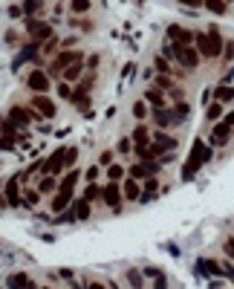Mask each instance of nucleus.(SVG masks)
I'll use <instances>...</instances> for the list:
<instances>
[{
	"instance_id": "9b49d317",
	"label": "nucleus",
	"mask_w": 234,
	"mask_h": 289,
	"mask_svg": "<svg viewBox=\"0 0 234 289\" xmlns=\"http://www.w3.org/2000/svg\"><path fill=\"white\" fill-rule=\"evenodd\" d=\"M29 104H32V110H38L43 119H55V104H52V98H46V96H35V98H29Z\"/></svg>"
},
{
	"instance_id": "f8f14e48",
	"label": "nucleus",
	"mask_w": 234,
	"mask_h": 289,
	"mask_svg": "<svg viewBox=\"0 0 234 289\" xmlns=\"http://www.w3.org/2000/svg\"><path fill=\"white\" fill-rule=\"evenodd\" d=\"M9 119H12L15 125H29V122H38V119H41V113H38V110H26V107H12V110H9Z\"/></svg>"
},
{
	"instance_id": "49530a36",
	"label": "nucleus",
	"mask_w": 234,
	"mask_h": 289,
	"mask_svg": "<svg viewBox=\"0 0 234 289\" xmlns=\"http://www.w3.org/2000/svg\"><path fill=\"white\" fill-rule=\"evenodd\" d=\"M223 272H226V275L232 278V284H234V266H232V263H226V266H223Z\"/></svg>"
},
{
	"instance_id": "39448f33",
	"label": "nucleus",
	"mask_w": 234,
	"mask_h": 289,
	"mask_svg": "<svg viewBox=\"0 0 234 289\" xmlns=\"http://www.w3.org/2000/svg\"><path fill=\"white\" fill-rule=\"evenodd\" d=\"M194 38H197V32H191V29H185V26H179V23H170V26H168V41H170V44L188 46V44H194Z\"/></svg>"
},
{
	"instance_id": "e433bc0d",
	"label": "nucleus",
	"mask_w": 234,
	"mask_h": 289,
	"mask_svg": "<svg viewBox=\"0 0 234 289\" xmlns=\"http://www.w3.org/2000/svg\"><path fill=\"white\" fill-rule=\"evenodd\" d=\"M55 49H58V41H55V38H49V41H43V52H49V55H52Z\"/></svg>"
},
{
	"instance_id": "603ef678",
	"label": "nucleus",
	"mask_w": 234,
	"mask_h": 289,
	"mask_svg": "<svg viewBox=\"0 0 234 289\" xmlns=\"http://www.w3.org/2000/svg\"><path fill=\"white\" fill-rule=\"evenodd\" d=\"M87 289H104V284H99V281H93V284H87Z\"/></svg>"
},
{
	"instance_id": "6e6552de",
	"label": "nucleus",
	"mask_w": 234,
	"mask_h": 289,
	"mask_svg": "<svg viewBox=\"0 0 234 289\" xmlns=\"http://www.w3.org/2000/svg\"><path fill=\"white\" fill-rule=\"evenodd\" d=\"M26 87H29L32 93H38V96H43V93L49 90V75L41 72V69H35V72L26 75Z\"/></svg>"
},
{
	"instance_id": "f3484780",
	"label": "nucleus",
	"mask_w": 234,
	"mask_h": 289,
	"mask_svg": "<svg viewBox=\"0 0 234 289\" xmlns=\"http://www.w3.org/2000/svg\"><path fill=\"white\" fill-rule=\"evenodd\" d=\"M29 275L26 272H15L12 278H9V289H29Z\"/></svg>"
},
{
	"instance_id": "3c124183",
	"label": "nucleus",
	"mask_w": 234,
	"mask_h": 289,
	"mask_svg": "<svg viewBox=\"0 0 234 289\" xmlns=\"http://www.w3.org/2000/svg\"><path fill=\"white\" fill-rule=\"evenodd\" d=\"M168 287V281H165V278H156V289H165Z\"/></svg>"
},
{
	"instance_id": "c85d7f7f",
	"label": "nucleus",
	"mask_w": 234,
	"mask_h": 289,
	"mask_svg": "<svg viewBox=\"0 0 234 289\" xmlns=\"http://www.w3.org/2000/svg\"><path fill=\"white\" fill-rule=\"evenodd\" d=\"M101 191H104V188H99L96 182H90V185H87V191H84V200H87V202H93L96 197H101Z\"/></svg>"
},
{
	"instance_id": "4c0bfd02",
	"label": "nucleus",
	"mask_w": 234,
	"mask_h": 289,
	"mask_svg": "<svg viewBox=\"0 0 234 289\" xmlns=\"http://www.w3.org/2000/svg\"><path fill=\"white\" fill-rule=\"evenodd\" d=\"M130 145H133V139H119V154H128Z\"/></svg>"
},
{
	"instance_id": "f257e3e1",
	"label": "nucleus",
	"mask_w": 234,
	"mask_h": 289,
	"mask_svg": "<svg viewBox=\"0 0 234 289\" xmlns=\"http://www.w3.org/2000/svg\"><path fill=\"white\" fill-rule=\"evenodd\" d=\"M194 46H197V52H200L202 58H220L226 44H223V35H220L217 26H208V32H197Z\"/></svg>"
},
{
	"instance_id": "423d86ee",
	"label": "nucleus",
	"mask_w": 234,
	"mask_h": 289,
	"mask_svg": "<svg viewBox=\"0 0 234 289\" xmlns=\"http://www.w3.org/2000/svg\"><path fill=\"white\" fill-rule=\"evenodd\" d=\"M64 154H67V148H58L55 151V156H49L46 162H41V174H46V177H55V174H61L67 165H64Z\"/></svg>"
},
{
	"instance_id": "c9c22d12",
	"label": "nucleus",
	"mask_w": 234,
	"mask_h": 289,
	"mask_svg": "<svg viewBox=\"0 0 234 289\" xmlns=\"http://www.w3.org/2000/svg\"><path fill=\"white\" fill-rule=\"evenodd\" d=\"M220 116H223V107H220V104H211V107H208V122H214V119H220Z\"/></svg>"
},
{
	"instance_id": "cd10ccee",
	"label": "nucleus",
	"mask_w": 234,
	"mask_h": 289,
	"mask_svg": "<svg viewBox=\"0 0 234 289\" xmlns=\"http://www.w3.org/2000/svg\"><path fill=\"white\" fill-rule=\"evenodd\" d=\"M122 174H125V168H122V165H107V177H110V182H119V179H122Z\"/></svg>"
},
{
	"instance_id": "0eeeda50",
	"label": "nucleus",
	"mask_w": 234,
	"mask_h": 289,
	"mask_svg": "<svg viewBox=\"0 0 234 289\" xmlns=\"http://www.w3.org/2000/svg\"><path fill=\"white\" fill-rule=\"evenodd\" d=\"M232 128H234V125H229L226 119H223L220 125H214V128H211V136H208V145H214V148H223V145L229 142V136H232Z\"/></svg>"
},
{
	"instance_id": "37998d69",
	"label": "nucleus",
	"mask_w": 234,
	"mask_h": 289,
	"mask_svg": "<svg viewBox=\"0 0 234 289\" xmlns=\"http://www.w3.org/2000/svg\"><path fill=\"white\" fill-rule=\"evenodd\" d=\"M223 58H226V61H232V58H234V44H232V41L226 44V52H223Z\"/></svg>"
},
{
	"instance_id": "a18cd8bd",
	"label": "nucleus",
	"mask_w": 234,
	"mask_h": 289,
	"mask_svg": "<svg viewBox=\"0 0 234 289\" xmlns=\"http://www.w3.org/2000/svg\"><path fill=\"white\" fill-rule=\"evenodd\" d=\"M96 174H99V165H93V168H90V171H87V179H90V182H93V179H96Z\"/></svg>"
},
{
	"instance_id": "8fccbe9b",
	"label": "nucleus",
	"mask_w": 234,
	"mask_h": 289,
	"mask_svg": "<svg viewBox=\"0 0 234 289\" xmlns=\"http://www.w3.org/2000/svg\"><path fill=\"white\" fill-rule=\"evenodd\" d=\"M145 275H148V278H162V275H159V269H145Z\"/></svg>"
},
{
	"instance_id": "412c9836",
	"label": "nucleus",
	"mask_w": 234,
	"mask_h": 289,
	"mask_svg": "<svg viewBox=\"0 0 234 289\" xmlns=\"http://www.w3.org/2000/svg\"><path fill=\"white\" fill-rule=\"evenodd\" d=\"M6 200H9V205H18L21 200H18V177H12L9 182H6Z\"/></svg>"
},
{
	"instance_id": "f03ea898",
	"label": "nucleus",
	"mask_w": 234,
	"mask_h": 289,
	"mask_svg": "<svg viewBox=\"0 0 234 289\" xmlns=\"http://www.w3.org/2000/svg\"><path fill=\"white\" fill-rule=\"evenodd\" d=\"M75 182H78V171H69L67 177L58 182V191L52 197V211L55 214H61V211H67L69 205H72V188H75Z\"/></svg>"
},
{
	"instance_id": "4468645a",
	"label": "nucleus",
	"mask_w": 234,
	"mask_h": 289,
	"mask_svg": "<svg viewBox=\"0 0 234 289\" xmlns=\"http://www.w3.org/2000/svg\"><path fill=\"white\" fill-rule=\"evenodd\" d=\"M101 200H104L110 208H119V205H122V188H119V182H107L104 191H101Z\"/></svg>"
},
{
	"instance_id": "864d4df0",
	"label": "nucleus",
	"mask_w": 234,
	"mask_h": 289,
	"mask_svg": "<svg viewBox=\"0 0 234 289\" xmlns=\"http://www.w3.org/2000/svg\"><path fill=\"white\" fill-rule=\"evenodd\" d=\"M226 122H229V125H234V113H229V116H226Z\"/></svg>"
},
{
	"instance_id": "5fc2aeb1",
	"label": "nucleus",
	"mask_w": 234,
	"mask_h": 289,
	"mask_svg": "<svg viewBox=\"0 0 234 289\" xmlns=\"http://www.w3.org/2000/svg\"><path fill=\"white\" fill-rule=\"evenodd\" d=\"M226 3H229V0H226Z\"/></svg>"
},
{
	"instance_id": "ea45409f",
	"label": "nucleus",
	"mask_w": 234,
	"mask_h": 289,
	"mask_svg": "<svg viewBox=\"0 0 234 289\" xmlns=\"http://www.w3.org/2000/svg\"><path fill=\"white\" fill-rule=\"evenodd\" d=\"M0 130H3V133H12V130H15V122H12V119H3V122H0Z\"/></svg>"
},
{
	"instance_id": "5701e85b",
	"label": "nucleus",
	"mask_w": 234,
	"mask_h": 289,
	"mask_svg": "<svg viewBox=\"0 0 234 289\" xmlns=\"http://www.w3.org/2000/svg\"><path fill=\"white\" fill-rule=\"evenodd\" d=\"M145 98H148L153 107H165V96H162V90H156V87H150V90L145 93Z\"/></svg>"
},
{
	"instance_id": "79ce46f5",
	"label": "nucleus",
	"mask_w": 234,
	"mask_h": 289,
	"mask_svg": "<svg viewBox=\"0 0 234 289\" xmlns=\"http://www.w3.org/2000/svg\"><path fill=\"white\" fill-rule=\"evenodd\" d=\"M223 249H226V255L229 257H234V237H229V240L223 243Z\"/></svg>"
},
{
	"instance_id": "7ed1b4c3",
	"label": "nucleus",
	"mask_w": 234,
	"mask_h": 289,
	"mask_svg": "<svg viewBox=\"0 0 234 289\" xmlns=\"http://www.w3.org/2000/svg\"><path fill=\"white\" fill-rule=\"evenodd\" d=\"M165 55L168 58H173V61H179L185 69H197V64H200V58H202L194 44L179 46V44H170V41H168V46H165Z\"/></svg>"
},
{
	"instance_id": "f704fd0d",
	"label": "nucleus",
	"mask_w": 234,
	"mask_h": 289,
	"mask_svg": "<svg viewBox=\"0 0 234 289\" xmlns=\"http://www.w3.org/2000/svg\"><path fill=\"white\" fill-rule=\"evenodd\" d=\"M75 159H78V148H67V154H64V165L69 168Z\"/></svg>"
},
{
	"instance_id": "2f4dec72",
	"label": "nucleus",
	"mask_w": 234,
	"mask_h": 289,
	"mask_svg": "<svg viewBox=\"0 0 234 289\" xmlns=\"http://www.w3.org/2000/svg\"><path fill=\"white\" fill-rule=\"evenodd\" d=\"M156 69H159L162 75H170V64H168L165 55H159V58H156Z\"/></svg>"
},
{
	"instance_id": "9d476101",
	"label": "nucleus",
	"mask_w": 234,
	"mask_h": 289,
	"mask_svg": "<svg viewBox=\"0 0 234 289\" xmlns=\"http://www.w3.org/2000/svg\"><path fill=\"white\" fill-rule=\"evenodd\" d=\"M162 168H159V162H139L130 168V177L133 179H150V177H156Z\"/></svg>"
},
{
	"instance_id": "58836bf2",
	"label": "nucleus",
	"mask_w": 234,
	"mask_h": 289,
	"mask_svg": "<svg viewBox=\"0 0 234 289\" xmlns=\"http://www.w3.org/2000/svg\"><path fill=\"white\" fill-rule=\"evenodd\" d=\"M38 194H41V191H26L23 202H26V205H35V202H38Z\"/></svg>"
},
{
	"instance_id": "dca6fc26",
	"label": "nucleus",
	"mask_w": 234,
	"mask_h": 289,
	"mask_svg": "<svg viewBox=\"0 0 234 289\" xmlns=\"http://www.w3.org/2000/svg\"><path fill=\"white\" fill-rule=\"evenodd\" d=\"M61 75H64V81H67V84H78V81L84 78V61H75V64H69L67 69L61 72Z\"/></svg>"
},
{
	"instance_id": "aec40b11",
	"label": "nucleus",
	"mask_w": 234,
	"mask_h": 289,
	"mask_svg": "<svg viewBox=\"0 0 234 289\" xmlns=\"http://www.w3.org/2000/svg\"><path fill=\"white\" fill-rule=\"evenodd\" d=\"M136 142V148H148V142H150V133H148V128L145 125H139V128L133 130V136H130Z\"/></svg>"
},
{
	"instance_id": "c03bdc74",
	"label": "nucleus",
	"mask_w": 234,
	"mask_h": 289,
	"mask_svg": "<svg viewBox=\"0 0 234 289\" xmlns=\"http://www.w3.org/2000/svg\"><path fill=\"white\" fill-rule=\"evenodd\" d=\"M156 84H159V87H162V90H170V87H173V84H170V78H168V75H159V81H156Z\"/></svg>"
},
{
	"instance_id": "ddd939ff",
	"label": "nucleus",
	"mask_w": 234,
	"mask_h": 289,
	"mask_svg": "<svg viewBox=\"0 0 234 289\" xmlns=\"http://www.w3.org/2000/svg\"><path fill=\"white\" fill-rule=\"evenodd\" d=\"M153 122H156L159 128L182 125V122H179V116H176V110H165V107H156V110H153Z\"/></svg>"
},
{
	"instance_id": "473e14b6",
	"label": "nucleus",
	"mask_w": 234,
	"mask_h": 289,
	"mask_svg": "<svg viewBox=\"0 0 234 289\" xmlns=\"http://www.w3.org/2000/svg\"><path fill=\"white\" fill-rule=\"evenodd\" d=\"M217 98H220V101H232L234 90H232V87H220V90H217Z\"/></svg>"
},
{
	"instance_id": "c756f323",
	"label": "nucleus",
	"mask_w": 234,
	"mask_h": 289,
	"mask_svg": "<svg viewBox=\"0 0 234 289\" xmlns=\"http://www.w3.org/2000/svg\"><path fill=\"white\" fill-rule=\"evenodd\" d=\"M200 269L208 272V275H223V269H220L217 263H211V260H200Z\"/></svg>"
},
{
	"instance_id": "393cba45",
	"label": "nucleus",
	"mask_w": 234,
	"mask_h": 289,
	"mask_svg": "<svg viewBox=\"0 0 234 289\" xmlns=\"http://www.w3.org/2000/svg\"><path fill=\"white\" fill-rule=\"evenodd\" d=\"M38 191H41V194H52V191H58V182H55V177H43V182L38 185Z\"/></svg>"
},
{
	"instance_id": "72a5a7b5",
	"label": "nucleus",
	"mask_w": 234,
	"mask_h": 289,
	"mask_svg": "<svg viewBox=\"0 0 234 289\" xmlns=\"http://www.w3.org/2000/svg\"><path fill=\"white\" fill-rule=\"evenodd\" d=\"M133 116H136V119H145V116H148V107H145V101H136V104H133Z\"/></svg>"
},
{
	"instance_id": "a211bd4d",
	"label": "nucleus",
	"mask_w": 234,
	"mask_h": 289,
	"mask_svg": "<svg viewBox=\"0 0 234 289\" xmlns=\"http://www.w3.org/2000/svg\"><path fill=\"white\" fill-rule=\"evenodd\" d=\"M200 159H194V156H188V162H185V168H182V179L188 182V179H194L197 177V171H200Z\"/></svg>"
},
{
	"instance_id": "6ab92c4d",
	"label": "nucleus",
	"mask_w": 234,
	"mask_h": 289,
	"mask_svg": "<svg viewBox=\"0 0 234 289\" xmlns=\"http://www.w3.org/2000/svg\"><path fill=\"white\" fill-rule=\"evenodd\" d=\"M122 191H125V197H128V200H139V197H142L139 179H133V177H130V179H125V188H122Z\"/></svg>"
},
{
	"instance_id": "de8ad7c7",
	"label": "nucleus",
	"mask_w": 234,
	"mask_h": 289,
	"mask_svg": "<svg viewBox=\"0 0 234 289\" xmlns=\"http://www.w3.org/2000/svg\"><path fill=\"white\" fill-rule=\"evenodd\" d=\"M58 93H61L64 98H72V93H69V87H67V84H61V87H58Z\"/></svg>"
},
{
	"instance_id": "7c9ffc66",
	"label": "nucleus",
	"mask_w": 234,
	"mask_h": 289,
	"mask_svg": "<svg viewBox=\"0 0 234 289\" xmlns=\"http://www.w3.org/2000/svg\"><path fill=\"white\" fill-rule=\"evenodd\" d=\"M128 281H130V287L133 289H142V272L130 269V272H128Z\"/></svg>"
},
{
	"instance_id": "20e7f679",
	"label": "nucleus",
	"mask_w": 234,
	"mask_h": 289,
	"mask_svg": "<svg viewBox=\"0 0 234 289\" xmlns=\"http://www.w3.org/2000/svg\"><path fill=\"white\" fill-rule=\"evenodd\" d=\"M75 61H84V52H72V49H61L55 58H52V64H49V75H61L69 64H75Z\"/></svg>"
},
{
	"instance_id": "4be33fe9",
	"label": "nucleus",
	"mask_w": 234,
	"mask_h": 289,
	"mask_svg": "<svg viewBox=\"0 0 234 289\" xmlns=\"http://www.w3.org/2000/svg\"><path fill=\"white\" fill-rule=\"evenodd\" d=\"M202 6H205L208 12H214V15H226V9H229V3H226V0H205Z\"/></svg>"
},
{
	"instance_id": "a19ab883",
	"label": "nucleus",
	"mask_w": 234,
	"mask_h": 289,
	"mask_svg": "<svg viewBox=\"0 0 234 289\" xmlns=\"http://www.w3.org/2000/svg\"><path fill=\"white\" fill-rule=\"evenodd\" d=\"M0 148H3V151H12V148H15V142H12L9 136H0Z\"/></svg>"
},
{
	"instance_id": "2eb2a0df",
	"label": "nucleus",
	"mask_w": 234,
	"mask_h": 289,
	"mask_svg": "<svg viewBox=\"0 0 234 289\" xmlns=\"http://www.w3.org/2000/svg\"><path fill=\"white\" fill-rule=\"evenodd\" d=\"M90 217V202L87 200H78V202H72L67 211V217H61V220H87Z\"/></svg>"
},
{
	"instance_id": "1a4fd4ad",
	"label": "nucleus",
	"mask_w": 234,
	"mask_h": 289,
	"mask_svg": "<svg viewBox=\"0 0 234 289\" xmlns=\"http://www.w3.org/2000/svg\"><path fill=\"white\" fill-rule=\"evenodd\" d=\"M26 29H29V35H32V41H35V44H41V41H49V38H55L52 26H49V23H43V21H29V23H26Z\"/></svg>"
},
{
	"instance_id": "09e8293b",
	"label": "nucleus",
	"mask_w": 234,
	"mask_h": 289,
	"mask_svg": "<svg viewBox=\"0 0 234 289\" xmlns=\"http://www.w3.org/2000/svg\"><path fill=\"white\" fill-rule=\"evenodd\" d=\"M179 3H182V6H202L205 0H179Z\"/></svg>"
},
{
	"instance_id": "b1692460",
	"label": "nucleus",
	"mask_w": 234,
	"mask_h": 289,
	"mask_svg": "<svg viewBox=\"0 0 234 289\" xmlns=\"http://www.w3.org/2000/svg\"><path fill=\"white\" fill-rule=\"evenodd\" d=\"M69 101H72V104H75L78 110H87V107H90V96H87V93H81V90H75Z\"/></svg>"
},
{
	"instance_id": "a878e982",
	"label": "nucleus",
	"mask_w": 234,
	"mask_h": 289,
	"mask_svg": "<svg viewBox=\"0 0 234 289\" xmlns=\"http://www.w3.org/2000/svg\"><path fill=\"white\" fill-rule=\"evenodd\" d=\"M69 9H72V15H84L90 9V0H69Z\"/></svg>"
},
{
	"instance_id": "bb28decb",
	"label": "nucleus",
	"mask_w": 234,
	"mask_h": 289,
	"mask_svg": "<svg viewBox=\"0 0 234 289\" xmlns=\"http://www.w3.org/2000/svg\"><path fill=\"white\" fill-rule=\"evenodd\" d=\"M41 6H43V0H26V3H23V15L29 18L35 12H41Z\"/></svg>"
}]
</instances>
